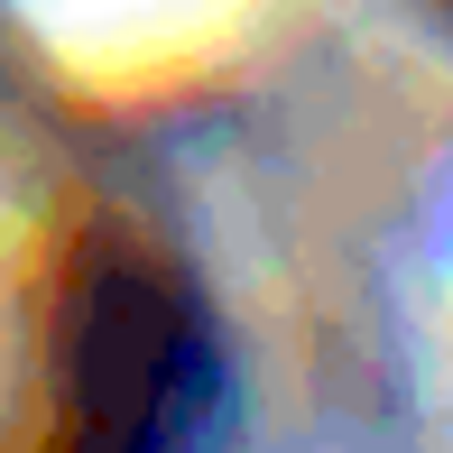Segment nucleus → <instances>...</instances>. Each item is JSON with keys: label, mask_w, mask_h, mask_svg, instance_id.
<instances>
[{"label": "nucleus", "mask_w": 453, "mask_h": 453, "mask_svg": "<svg viewBox=\"0 0 453 453\" xmlns=\"http://www.w3.org/2000/svg\"><path fill=\"white\" fill-rule=\"evenodd\" d=\"M56 417L37 453H195L213 417L203 296L149 232H84L56 278Z\"/></svg>", "instance_id": "f257e3e1"}]
</instances>
